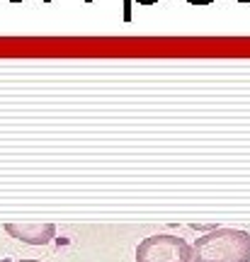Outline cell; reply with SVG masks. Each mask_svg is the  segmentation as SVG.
<instances>
[{
    "label": "cell",
    "instance_id": "8992f818",
    "mask_svg": "<svg viewBox=\"0 0 250 262\" xmlns=\"http://www.w3.org/2000/svg\"><path fill=\"white\" fill-rule=\"evenodd\" d=\"M17 262H39V260H17Z\"/></svg>",
    "mask_w": 250,
    "mask_h": 262
},
{
    "label": "cell",
    "instance_id": "3957f363",
    "mask_svg": "<svg viewBox=\"0 0 250 262\" xmlns=\"http://www.w3.org/2000/svg\"><path fill=\"white\" fill-rule=\"evenodd\" d=\"M5 231L27 245H49L56 238L54 224H5Z\"/></svg>",
    "mask_w": 250,
    "mask_h": 262
},
{
    "label": "cell",
    "instance_id": "7a4b0ae2",
    "mask_svg": "<svg viewBox=\"0 0 250 262\" xmlns=\"http://www.w3.org/2000/svg\"><path fill=\"white\" fill-rule=\"evenodd\" d=\"M136 262H192V245L170 233L149 235L136 248Z\"/></svg>",
    "mask_w": 250,
    "mask_h": 262
},
{
    "label": "cell",
    "instance_id": "5b68a950",
    "mask_svg": "<svg viewBox=\"0 0 250 262\" xmlns=\"http://www.w3.org/2000/svg\"><path fill=\"white\" fill-rule=\"evenodd\" d=\"M136 3H139V5H156L158 0H136Z\"/></svg>",
    "mask_w": 250,
    "mask_h": 262
},
{
    "label": "cell",
    "instance_id": "6da1fadb",
    "mask_svg": "<svg viewBox=\"0 0 250 262\" xmlns=\"http://www.w3.org/2000/svg\"><path fill=\"white\" fill-rule=\"evenodd\" d=\"M192 262H250V233L216 228L195 241Z\"/></svg>",
    "mask_w": 250,
    "mask_h": 262
},
{
    "label": "cell",
    "instance_id": "277c9868",
    "mask_svg": "<svg viewBox=\"0 0 250 262\" xmlns=\"http://www.w3.org/2000/svg\"><path fill=\"white\" fill-rule=\"evenodd\" d=\"M190 5H212L214 0H187Z\"/></svg>",
    "mask_w": 250,
    "mask_h": 262
},
{
    "label": "cell",
    "instance_id": "52a82bcc",
    "mask_svg": "<svg viewBox=\"0 0 250 262\" xmlns=\"http://www.w3.org/2000/svg\"><path fill=\"white\" fill-rule=\"evenodd\" d=\"M0 262H10V260H8V257H3V260H0Z\"/></svg>",
    "mask_w": 250,
    "mask_h": 262
}]
</instances>
